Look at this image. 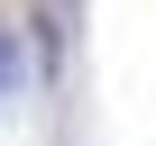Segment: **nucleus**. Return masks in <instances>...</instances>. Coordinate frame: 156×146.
I'll use <instances>...</instances> for the list:
<instances>
[{
  "label": "nucleus",
  "instance_id": "nucleus-1",
  "mask_svg": "<svg viewBox=\"0 0 156 146\" xmlns=\"http://www.w3.org/2000/svg\"><path fill=\"white\" fill-rule=\"evenodd\" d=\"M19 82H28V46L0 28V101H19Z\"/></svg>",
  "mask_w": 156,
  "mask_h": 146
}]
</instances>
